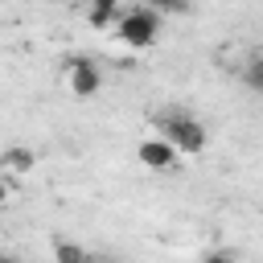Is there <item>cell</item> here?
<instances>
[{"instance_id":"obj_10","label":"cell","mask_w":263,"mask_h":263,"mask_svg":"<svg viewBox=\"0 0 263 263\" xmlns=\"http://www.w3.org/2000/svg\"><path fill=\"white\" fill-rule=\"evenodd\" d=\"M4 197H8V185H4V181H0V205H4Z\"/></svg>"},{"instance_id":"obj_3","label":"cell","mask_w":263,"mask_h":263,"mask_svg":"<svg viewBox=\"0 0 263 263\" xmlns=\"http://www.w3.org/2000/svg\"><path fill=\"white\" fill-rule=\"evenodd\" d=\"M177 160H181V152H177L164 136H152V140L140 144V164H148L152 173H173Z\"/></svg>"},{"instance_id":"obj_12","label":"cell","mask_w":263,"mask_h":263,"mask_svg":"<svg viewBox=\"0 0 263 263\" xmlns=\"http://www.w3.org/2000/svg\"><path fill=\"white\" fill-rule=\"evenodd\" d=\"M90 263H103V259H90Z\"/></svg>"},{"instance_id":"obj_6","label":"cell","mask_w":263,"mask_h":263,"mask_svg":"<svg viewBox=\"0 0 263 263\" xmlns=\"http://www.w3.org/2000/svg\"><path fill=\"white\" fill-rule=\"evenodd\" d=\"M53 259H58V263H90V255H86L78 242H66V238L53 242Z\"/></svg>"},{"instance_id":"obj_8","label":"cell","mask_w":263,"mask_h":263,"mask_svg":"<svg viewBox=\"0 0 263 263\" xmlns=\"http://www.w3.org/2000/svg\"><path fill=\"white\" fill-rule=\"evenodd\" d=\"M242 78H247V86H251V90H263V53H259V58H251V66H247V74H242Z\"/></svg>"},{"instance_id":"obj_1","label":"cell","mask_w":263,"mask_h":263,"mask_svg":"<svg viewBox=\"0 0 263 263\" xmlns=\"http://www.w3.org/2000/svg\"><path fill=\"white\" fill-rule=\"evenodd\" d=\"M115 29H119V41H123V45L144 49V45H152L156 33H160V12L148 8V4H132L127 12H119Z\"/></svg>"},{"instance_id":"obj_2","label":"cell","mask_w":263,"mask_h":263,"mask_svg":"<svg viewBox=\"0 0 263 263\" xmlns=\"http://www.w3.org/2000/svg\"><path fill=\"white\" fill-rule=\"evenodd\" d=\"M156 123H160V136H164L177 152H201V148H205V127H201V119H193V115H185V111H164V115H156Z\"/></svg>"},{"instance_id":"obj_9","label":"cell","mask_w":263,"mask_h":263,"mask_svg":"<svg viewBox=\"0 0 263 263\" xmlns=\"http://www.w3.org/2000/svg\"><path fill=\"white\" fill-rule=\"evenodd\" d=\"M205 263H238V255H234V251H210Z\"/></svg>"},{"instance_id":"obj_7","label":"cell","mask_w":263,"mask_h":263,"mask_svg":"<svg viewBox=\"0 0 263 263\" xmlns=\"http://www.w3.org/2000/svg\"><path fill=\"white\" fill-rule=\"evenodd\" d=\"M115 4H119V0H90V25H95V29L111 25V16H115Z\"/></svg>"},{"instance_id":"obj_4","label":"cell","mask_w":263,"mask_h":263,"mask_svg":"<svg viewBox=\"0 0 263 263\" xmlns=\"http://www.w3.org/2000/svg\"><path fill=\"white\" fill-rule=\"evenodd\" d=\"M99 86H103L99 66H95L90 58H70V90H74L78 99H90Z\"/></svg>"},{"instance_id":"obj_5","label":"cell","mask_w":263,"mask_h":263,"mask_svg":"<svg viewBox=\"0 0 263 263\" xmlns=\"http://www.w3.org/2000/svg\"><path fill=\"white\" fill-rule=\"evenodd\" d=\"M33 164H37L33 148H4L0 152V168H8V173H29Z\"/></svg>"},{"instance_id":"obj_11","label":"cell","mask_w":263,"mask_h":263,"mask_svg":"<svg viewBox=\"0 0 263 263\" xmlns=\"http://www.w3.org/2000/svg\"><path fill=\"white\" fill-rule=\"evenodd\" d=\"M0 263H21V259L16 255H0Z\"/></svg>"},{"instance_id":"obj_13","label":"cell","mask_w":263,"mask_h":263,"mask_svg":"<svg viewBox=\"0 0 263 263\" xmlns=\"http://www.w3.org/2000/svg\"><path fill=\"white\" fill-rule=\"evenodd\" d=\"M86 4H90V0H86Z\"/></svg>"}]
</instances>
